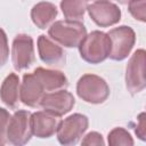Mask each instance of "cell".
<instances>
[{
  "label": "cell",
  "mask_w": 146,
  "mask_h": 146,
  "mask_svg": "<svg viewBox=\"0 0 146 146\" xmlns=\"http://www.w3.org/2000/svg\"><path fill=\"white\" fill-rule=\"evenodd\" d=\"M38 52L40 59L49 66L59 67L65 65L66 57L63 48L44 34L38 38Z\"/></svg>",
  "instance_id": "obj_11"
},
{
  "label": "cell",
  "mask_w": 146,
  "mask_h": 146,
  "mask_svg": "<svg viewBox=\"0 0 146 146\" xmlns=\"http://www.w3.org/2000/svg\"><path fill=\"white\" fill-rule=\"evenodd\" d=\"M76 94L79 98L89 104H102L110 96L107 82L96 74H83L76 83Z\"/></svg>",
  "instance_id": "obj_3"
},
{
  "label": "cell",
  "mask_w": 146,
  "mask_h": 146,
  "mask_svg": "<svg viewBox=\"0 0 146 146\" xmlns=\"http://www.w3.org/2000/svg\"><path fill=\"white\" fill-rule=\"evenodd\" d=\"M74 105H75V99L73 95L67 90H59V91L46 94L42 97L39 106L44 112L56 117H60L64 114L71 112Z\"/></svg>",
  "instance_id": "obj_10"
},
{
  "label": "cell",
  "mask_w": 146,
  "mask_h": 146,
  "mask_svg": "<svg viewBox=\"0 0 146 146\" xmlns=\"http://www.w3.org/2000/svg\"><path fill=\"white\" fill-rule=\"evenodd\" d=\"M57 8L51 2H38L31 9V19L33 24L41 29L46 30L55 23V18L57 17Z\"/></svg>",
  "instance_id": "obj_15"
},
{
  "label": "cell",
  "mask_w": 146,
  "mask_h": 146,
  "mask_svg": "<svg viewBox=\"0 0 146 146\" xmlns=\"http://www.w3.org/2000/svg\"><path fill=\"white\" fill-rule=\"evenodd\" d=\"M58 123V117L44 111H38L31 114L32 133L38 138H50L56 132Z\"/></svg>",
  "instance_id": "obj_14"
},
{
  "label": "cell",
  "mask_w": 146,
  "mask_h": 146,
  "mask_svg": "<svg viewBox=\"0 0 146 146\" xmlns=\"http://www.w3.org/2000/svg\"><path fill=\"white\" fill-rule=\"evenodd\" d=\"M138 120V124L136 125L135 128V132L137 135V137L140 139V140H145V113H140L137 117Z\"/></svg>",
  "instance_id": "obj_23"
},
{
  "label": "cell",
  "mask_w": 146,
  "mask_h": 146,
  "mask_svg": "<svg viewBox=\"0 0 146 146\" xmlns=\"http://www.w3.org/2000/svg\"><path fill=\"white\" fill-rule=\"evenodd\" d=\"M87 11L92 22L100 27L113 26L121 19V9L111 1L100 0L88 3Z\"/></svg>",
  "instance_id": "obj_9"
},
{
  "label": "cell",
  "mask_w": 146,
  "mask_h": 146,
  "mask_svg": "<svg viewBox=\"0 0 146 146\" xmlns=\"http://www.w3.org/2000/svg\"><path fill=\"white\" fill-rule=\"evenodd\" d=\"M88 1L84 0H64L59 3L62 13L66 21L81 22L87 11Z\"/></svg>",
  "instance_id": "obj_17"
},
{
  "label": "cell",
  "mask_w": 146,
  "mask_h": 146,
  "mask_svg": "<svg viewBox=\"0 0 146 146\" xmlns=\"http://www.w3.org/2000/svg\"><path fill=\"white\" fill-rule=\"evenodd\" d=\"M48 35L58 46L78 48L87 35V29L81 22L63 19L51 24L48 29Z\"/></svg>",
  "instance_id": "obj_1"
},
{
  "label": "cell",
  "mask_w": 146,
  "mask_h": 146,
  "mask_svg": "<svg viewBox=\"0 0 146 146\" xmlns=\"http://www.w3.org/2000/svg\"><path fill=\"white\" fill-rule=\"evenodd\" d=\"M19 78L16 73H9L1 83L0 99L9 108H17L19 103Z\"/></svg>",
  "instance_id": "obj_16"
},
{
  "label": "cell",
  "mask_w": 146,
  "mask_h": 146,
  "mask_svg": "<svg viewBox=\"0 0 146 146\" xmlns=\"http://www.w3.org/2000/svg\"><path fill=\"white\" fill-rule=\"evenodd\" d=\"M89 125V119L81 113H74L64 120L59 121L57 125V139L63 146H74L81 139Z\"/></svg>",
  "instance_id": "obj_4"
},
{
  "label": "cell",
  "mask_w": 146,
  "mask_h": 146,
  "mask_svg": "<svg viewBox=\"0 0 146 146\" xmlns=\"http://www.w3.org/2000/svg\"><path fill=\"white\" fill-rule=\"evenodd\" d=\"M128 10L132 15V17L137 21L143 23L146 22V1H129L128 2Z\"/></svg>",
  "instance_id": "obj_19"
},
{
  "label": "cell",
  "mask_w": 146,
  "mask_h": 146,
  "mask_svg": "<svg viewBox=\"0 0 146 146\" xmlns=\"http://www.w3.org/2000/svg\"><path fill=\"white\" fill-rule=\"evenodd\" d=\"M46 95L42 86L33 75L26 73L23 75V81L19 87V100L29 107H38L42 97Z\"/></svg>",
  "instance_id": "obj_12"
},
{
  "label": "cell",
  "mask_w": 146,
  "mask_h": 146,
  "mask_svg": "<svg viewBox=\"0 0 146 146\" xmlns=\"http://www.w3.org/2000/svg\"><path fill=\"white\" fill-rule=\"evenodd\" d=\"M33 75L40 82L46 94L65 90L68 86V80L66 75L57 70L36 67L33 72Z\"/></svg>",
  "instance_id": "obj_13"
},
{
  "label": "cell",
  "mask_w": 146,
  "mask_h": 146,
  "mask_svg": "<svg viewBox=\"0 0 146 146\" xmlns=\"http://www.w3.org/2000/svg\"><path fill=\"white\" fill-rule=\"evenodd\" d=\"M10 117L11 115L9 114V112L6 108L0 107V139L3 143L6 141V135H7V129H8Z\"/></svg>",
  "instance_id": "obj_22"
},
{
  "label": "cell",
  "mask_w": 146,
  "mask_h": 146,
  "mask_svg": "<svg viewBox=\"0 0 146 146\" xmlns=\"http://www.w3.org/2000/svg\"><path fill=\"white\" fill-rule=\"evenodd\" d=\"M146 51L137 49L130 57L125 67V87L131 95L139 94L146 87L145 80Z\"/></svg>",
  "instance_id": "obj_7"
},
{
  "label": "cell",
  "mask_w": 146,
  "mask_h": 146,
  "mask_svg": "<svg viewBox=\"0 0 146 146\" xmlns=\"http://www.w3.org/2000/svg\"><path fill=\"white\" fill-rule=\"evenodd\" d=\"M0 146H5V143H3L1 139H0Z\"/></svg>",
  "instance_id": "obj_24"
},
{
  "label": "cell",
  "mask_w": 146,
  "mask_h": 146,
  "mask_svg": "<svg viewBox=\"0 0 146 146\" xmlns=\"http://www.w3.org/2000/svg\"><path fill=\"white\" fill-rule=\"evenodd\" d=\"M81 146H106V145L102 133L97 131H91L83 137L81 141Z\"/></svg>",
  "instance_id": "obj_20"
},
{
  "label": "cell",
  "mask_w": 146,
  "mask_h": 146,
  "mask_svg": "<svg viewBox=\"0 0 146 146\" xmlns=\"http://www.w3.org/2000/svg\"><path fill=\"white\" fill-rule=\"evenodd\" d=\"M31 114L29 111L18 110L16 111L9 121L6 141L13 146H25L32 137L31 127Z\"/></svg>",
  "instance_id": "obj_6"
},
{
  "label": "cell",
  "mask_w": 146,
  "mask_h": 146,
  "mask_svg": "<svg viewBox=\"0 0 146 146\" xmlns=\"http://www.w3.org/2000/svg\"><path fill=\"white\" fill-rule=\"evenodd\" d=\"M34 44L33 39L29 34H17L11 44V62L16 71H23L34 63Z\"/></svg>",
  "instance_id": "obj_8"
},
{
  "label": "cell",
  "mask_w": 146,
  "mask_h": 146,
  "mask_svg": "<svg viewBox=\"0 0 146 146\" xmlns=\"http://www.w3.org/2000/svg\"><path fill=\"white\" fill-rule=\"evenodd\" d=\"M9 57V47H8V39L6 32L0 29V67H2Z\"/></svg>",
  "instance_id": "obj_21"
},
{
  "label": "cell",
  "mask_w": 146,
  "mask_h": 146,
  "mask_svg": "<svg viewBox=\"0 0 146 146\" xmlns=\"http://www.w3.org/2000/svg\"><path fill=\"white\" fill-rule=\"evenodd\" d=\"M108 146H133V138L122 127H116L108 132Z\"/></svg>",
  "instance_id": "obj_18"
},
{
  "label": "cell",
  "mask_w": 146,
  "mask_h": 146,
  "mask_svg": "<svg viewBox=\"0 0 146 146\" xmlns=\"http://www.w3.org/2000/svg\"><path fill=\"white\" fill-rule=\"evenodd\" d=\"M107 35L111 41V51L108 57L116 62L125 59L130 55L136 42L135 31L130 26L121 25L110 30Z\"/></svg>",
  "instance_id": "obj_5"
},
{
  "label": "cell",
  "mask_w": 146,
  "mask_h": 146,
  "mask_svg": "<svg viewBox=\"0 0 146 146\" xmlns=\"http://www.w3.org/2000/svg\"><path fill=\"white\" fill-rule=\"evenodd\" d=\"M78 48L84 62L89 64H99L108 58L111 41L107 33L96 30L87 34Z\"/></svg>",
  "instance_id": "obj_2"
}]
</instances>
